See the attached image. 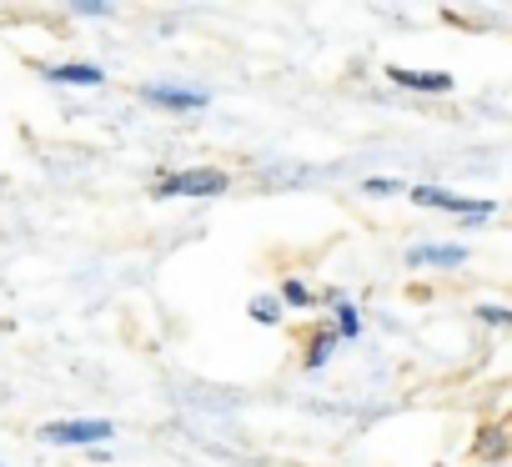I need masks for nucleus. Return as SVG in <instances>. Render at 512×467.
Returning a JSON list of instances; mask_svg holds the SVG:
<instances>
[{"label":"nucleus","instance_id":"f257e3e1","mask_svg":"<svg viewBox=\"0 0 512 467\" xmlns=\"http://www.w3.org/2000/svg\"><path fill=\"white\" fill-rule=\"evenodd\" d=\"M231 186V176L221 171V166H191V171H171V176H161L156 186H151V196H221Z\"/></svg>","mask_w":512,"mask_h":467},{"label":"nucleus","instance_id":"f03ea898","mask_svg":"<svg viewBox=\"0 0 512 467\" xmlns=\"http://www.w3.org/2000/svg\"><path fill=\"white\" fill-rule=\"evenodd\" d=\"M36 437L51 447H106L116 437V427L101 417H66V422H46Z\"/></svg>","mask_w":512,"mask_h":467},{"label":"nucleus","instance_id":"7ed1b4c3","mask_svg":"<svg viewBox=\"0 0 512 467\" xmlns=\"http://www.w3.org/2000/svg\"><path fill=\"white\" fill-rule=\"evenodd\" d=\"M417 206H427V211H452V216H462V221H487V216H497V201H472V196H457V191H447V186H412L407 191Z\"/></svg>","mask_w":512,"mask_h":467},{"label":"nucleus","instance_id":"20e7f679","mask_svg":"<svg viewBox=\"0 0 512 467\" xmlns=\"http://www.w3.org/2000/svg\"><path fill=\"white\" fill-rule=\"evenodd\" d=\"M141 96L151 101V106H166V111H206L211 106V91H201V86H141Z\"/></svg>","mask_w":512,"mask_h":467},{"label":"nucleus","instance_id":"39448f33","mask_svg":"<svg viewBox=\"0 0 512 467\" xmlns=\"http://www.w3.org/2000/svg\"><path fill=\"white\" fill-rule=\"evenodd\" d=\"M387 81L402 91H417V96H447L457 86L447 71H412V66H387Z\"/></svg>","mask_w":512,"mask_h":467},{"label":"nucleus","instance_id":"423d86ee","mask_svg":"<svg viewBox=\"0 0 512 467\" xmlns=\"http://www.w3.org/2000/svg\"><path fill=\"white\" fill-rule=\"evenodd\" d=\"M407 267L457 272V267H467V247H457V242H427V247H412V252H407Z\"/></svg>","mask_w":512,"mask_h":467},{"label":"nucleus","instance_id":"0eeeda50","mask_svg":"<svg viewBox=\"0 0 512 467\" xmlns=\"http://www.w3.org/2000/svg\"><path fill=\"white\" fill-rule=\"evenodd\" d=\"M46 81L96 91V86H106V71H101V66H91V61H66V66H46Z\"/></svg>","mask_w":512,"mask_h":467},{"label":"nucleus","instance_id":"6e6552de","mask_svg":"<svg viewBox=\"0 0 512 467\" xmlns=\"http://www.w3.org/2000/svg\"><path fill=\"white\" fill-rule=\"evenodd\" d=\"M246 317H251L256 327H277V322L287 317V307L277 302V292H256V297L246 302Z\"/></svg>","mask_w":512,"mask_h":467},{"label":"nucleus","instance_id":"1a4fd4ad","mask_svg":"<svg viewBox=\"0 0 512 467\" xmlns=\"http://www.w3.org/2000/svg\"><path fill=\"white\" fill-rule=\"evenodd\" d=\"M332 332H337V342H357L362 337V312L352 302H337L332 307Z\"/></svg>","mask_w":512,"mask_h":467},{"label":"nucleus","instance_id":"9d476101","mask_svg":"<svg viewBox=\"0 0 512 467\" xmlns=\"http://www.w3.org/2000/svg\"><path fill=\"white\" fill-rule=\"evenodd\" d=\"M277 302H282V307H297V312H307V307L317 302V292H312L302 277H282V292H277Z\"/></svg>","mask_w":512,"mask_h":467},{"label":"nucleus","instance_id":"9b49d317","mask_svg":"<svg viewBox=\"0 0 512 467\" xmlns=\"http://www.w3.org/2000/svg\"><path fill=\"white\" fill-rule=\"evenodd\" d=\"M337 352V332L332 327H322L312 342H307V367H327V357Z\"/></svg>","mask_w":512,"mask_h":467},{"label":"nucleus","instance_id":"f8f14e48","mask_svg":"<svg viewBox=\"0 0 512 467\" xmlns=\"http://www.w3.org/2000/svg\"><path fill=\"white\" fill-rule=\"evenodd\" d=\"M477 452H482V457H507V432H502V427H482Z\"/></svg>","mask_w":512,"mask_h":467},{"label":"nucleus","instance_id":"ddd939ff","mask_svg":"<svg viewBox=\"0 0 512 467\" xmlns=\"http://www.w3.org/2000/svg\"><path fill=\"white\" fill-rule=\"evenodd\" d=\"M362 191H367V196H402V181H387V176H372V181H362Z\"/></svg>","mask_w":512,"mask_h":467},{"label":"nucleus","instance_id":"4468645a","mask_svg":"<svg viewBox=\"0 0 512 467\" xmlns=\"http://www.w3.org/2000/svg\"><path fill=\"white\" fill-rule=\"evenodd\" d=\"M472 317H482L487 327H507V322H512V312H507V307H497V302H492V307H472Z\"/></svg>","mask_w":512,"mask_h":467},{"label":"nucleus","instance_id":"2eb2a0df","mask_svg":"<svg viewBox=\"0 0 512 467\" xmlns=\"http://www.w3.org/2000/svg\"><path fill=\"white\" fill-rule=\"evenodd\" d=\"M76 16H91V21H101V16H116V6H76Z\"/></svg>","mask_w":512,"mask_h":467},{"label":"nucleus","instance_id":"dca6fc26","mask_svg":"<svg viewBox=\"0 0 512 467\" xmlns=\"http://www.w3.org/2000/svg\"><path fill=\"white\" fill-rule=\"evenodd\" d=\"M0 467H6V462H0Z\"/></svg>","mask_w":512,"mask_h":467}]
</instances>
